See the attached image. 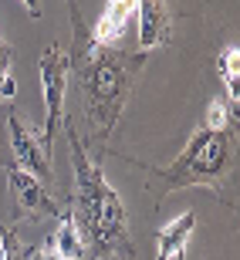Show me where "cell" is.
Wrapping results in <instances>:
<instances>
[{"instance_id": "6", "label": "cell", "mask_w": 240, "mask_h": 260, "mask_svg": "<svg viewBox=\"0 0 240 260\" xmlns=\"http://www.w3.org/2000/svg\"><path fill=\"white\" fill-rule=\"evenodd\" d=\"M7 132H10V155H14V162L48 186L51 183V155L38 145L34 132L14 115V108H7Z\"/></svg>"}, {"instance_id": "16", "label": "cell", "mask_w": 240, "mask_h": 260, "mask_svg": "<svg viewBox=\"0 0 240 260\" xmlns=\"http://www.w3.org/2000/svg\"><path fill=\"white\" fill-rule=\"evenodd\" d=\"M20 4H24V7L31 10V17H34V20L41 17V0H20Z\"/></svg>"}, {"instance_id": "2", "label": "cell", "mask_w": 240, "mask_h": 260, "mask_svg": "<svg viewBox=\"0 0 240 260\" xmlns=\"http://www.w3.org/2000/svg\"><path fill=\"white\" fill-rule=\"evenodd\" d=\"M68 142H71V166H75V196L68 203V210L75 216V226L85 243V260L132 257L129 216H125L118 193L105 183L102 166L85 155V145L71 125H68Z\"/></svg>"}, {"instance_id": "9", "label": "cell", "mask_w": 240, "mask_h": 260, "mask_svg": "<svg viewBox=\"0 0 240 260\" xmlns=\"http://www.w3.org/2000/svg\"><path fill=\"white\" fill-rule=\"evenodd\" d=\"M193 226H196V216H193V213H183L179 220L163 226V230L156 233V240H159L156 260H173V257L186 260V243H190V237H193Z\"/></svg>"}, {"instance_id": "7", "label": "cell", "mask_w": 240, "mask_h": 260, "mask_svg": "<svg viewBox=\"0 0 240 260\" xmlns=\"http://www.w3.org/2000/svg\"><path fill=\"white\" fill-rule=\"evenodd\" d=\"M135 10H139V51L142 54L173 41V17H169L166 0H139Z\"/></svg>"}, {"instance_id": "15", "label": "cell", "mask_w": 240, "mask_h": 260, "mask_svg": "<svg viewBox=\"0 0 240 260\" xmlns=\"http://www.w3.org/2000/svg\"><path fill=\"white\" fill-rule=\"evenodd\" d=\"M27 260H61V253H58V247H54V240H44L41 247H31V257Z\"/></svg>"}, {"instance_id": "1", "label": "cell", "mask_w": 240, "mask_h": 260, "mask_svg": "<svg viewBox=\"0 0 240 260\" xmlns=\"http://www.w3.org/2000/svg\"><path fill=\"white\" fill-rule=\"evenodd\" d=\"M68 7H71V30H75V41H71V51H68V75H75L78 95H81V112H85V122H88L85 142H95L98 149H105L108 135L115 132L118 115L129 102L135 75L142 71L145 54L142 51L125 54V51L95 44L92 30L81 20L78 4L68 0Z\"/></svg>"}, {"instance_id": "11", "label": "cell", "mask_w": 240, "mask_h": 260, "mask_svg": "<svg viewBox=\"0 0 240 260\" xmlns=\"http://www.w3.org/2000/svg\"><path fill=\"white\" fill-rule=\"evenodd\" d=\"M220 75H223V85L230 91V108H237L240 102V88H237V75H240V51L237 48H227L220 54Z\"/></svg>"}, {"instance_id": "3", "label": "cell", "mask_w": 240, "mask_h": 260, "mask_svg": "<svg viewBox=\"0 0 240 260\" xmlns=\"http://www.w3.org/2000/svg\"><path fill=\"white\" fill-rule=\"evenodd\" d=\"M233 155H237V132L233 128H200L186 149L176 155L169 169H156L163 179V193L186 189V186H206L223 196V186L233 176Z\"/></svg>"}, {"instance_id": "10", "label": "cell", "mask_w": 240, "mask_h": 260, "mask_svg": "<svg viewBox=\"0 0 240 260\" xmlns=\"http://www.w3.org/2000/svg\"><path fill=\"white\" fill-rule=\"evenodd\" d=\"M51 240H54V247H58L61 260H85V243H81V233H78L75 216H71L68 206H61V213H58V233H54Z\"/></svg>"}, {"instance_id": "8", "label": "cell", "mask_w": 240, "mask_h": 260, "mask_svg": "<svg viewBox=\"0 0 240 260\" xmlns=\"http://www.w3.org/2000/svg\"><path fill=\"white\" fill-rule=\"evenodd\" d=\"M135 7H139V0H108L98 24H95V30H92V41L102 44V48H112V41H118L125 34Z\"/></svg>"}, {"instance_id": "14", "label": "cell", "mask_w": 240, "mask_h": 260, "mask_svg": "<svg viewBox=\"0 0 240 260\" xmlns=\"http://www.w3.org/2000/svg\"><path fill=\"white\" fill-rule=\"evenodd\" d=\"M0 243H4L7 260H27L31 257V247H27V243H20V237H17L14 226H0Z\"/></svg>"}, {"instance_id": "13", "label": "cell", "mask_w": 240, "mask_h": 260, "mask_svg": "<svg viewBox=\"0 0 240 260\" xmlns=\"http://www.w3.org/2000/svg\"><path fill=\"white\" fill-rule=\"evenodd\" d=\"M237 108H230V105H223L220 98L217 102H210V108H206V122H203V128H237V115H233Z\"/></svg>"}, {"instance_id": "12", "label": "cell", "mask_w": 240, "mask_h": 260, "mask_svg": "<svg viewBox=\"0 0 240 260\" xmlns=\"http://www.w3.org/2000/svg\"><path fill=\"white\" fill-rule=\"evenodd\" d=\"M10 61H14V51L0 38V102H10L17 95V85H14V75H10Z\"/></svg>"}, {"instance_id": "4", "label": "cell", "mask_w": 240, "mask_h": 260, "mask_svg": "<svg viewBox=\"0 0 240 260\" xmlns=\"http://www.w3.org/2000/svg\"><path fill=\"white\" fill-rule=\"evenodd\" d=\"M41 88H44V128H41V149L51 155L54 139H58V125H61V112H65V88H68V54L58 51V44L44 48L41 54Z\"/></svg>"}, {"instance_id": "5", "label": "cell", "mask_w": 240, "mask_h": 260, "mask_svg": "<svg viewBox=\"0 0 240 260\" xmlns=\"http://www.w3.org/2000/svg\"><path fill=\"white\" fill-rule=\"evenodd\" d=\"M0 169L7 176L10 196H14V206H17V220H41V216H58L61 213L58 200L48 193V186L41 183L38 176H31L27 169H20L14 162V155H4Z\"/></svg>"}]
</instances>
